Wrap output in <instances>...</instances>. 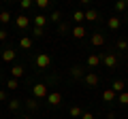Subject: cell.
<instances>
[{
	"label": "cell",
	"mask_w": 128,
	"mask_h": 119,
	"mask_svg": "<svg viewBox=\"0 0 128 119\" xmlns=\"http://www.w3.org/2000/svg\"><path fill=\"white\" fill-rule=\"evenodd\" d=\"M34 66L38 70H47L51 66V55L49 53H36L34 55Z\"/></svg>",
	"instance_id": "6da1fadb"
},
{
	"label": "cell",
	"mask_w": 128,
	"mask_h": 119,
	"mask_svg": "<svg viewBox=\"0 0 128 119\" xmlns=\"http://www.w3.org/2000/svg\"><path fill=\"white\" fill-rule=\"evenodd\" d=\"M47 83H34L32 85V96L36 98V100H45L47 96H49V92H47Z\"/></svg>",
	"instance_id": "7a4b0ae2"
},
{
	"label": "cell",
	"mask_w": 128,
	"mask_h": 119,
	"mask_svg": "<svg viewBox=\"0 0 128 119\" xmlns=\"http://www.w3.org/2000/svg\"><path fill=\"white\" fill-rule=\"evenodd\" d=\"M83 85L86 87H98L100 85V74L98 72H86V77H83Z\"/></svg>",
	"instance_id": "3957f363"
},
{
	"label": "cell",
	"mask_w": 128,
	"mask_h": 119,
	"mask_svg": "<svg viewBox=\"0 0 128 119\" xmlns=\"http://www.w3.org/2000/svg\"><path fill=\"white\" fill-rule=\"evenodd\" d=\"M100 62L105 64V68H115V66H118V55H115L113 51H107V53L100 55Z\"/></svg>",
	"instance_id": "277c9868"
},
{
	"label": "cell",
	"mask_w": 128,
	"mask_h": 119,
	"mask_svg": "<svg viewBox=\"0 0 128 119\" xmlns=\"http://www.w3.org/2000/svg\"><path fill=\"white\" fill-rule=\"evenodd\" d=\"M30 21H32V17L26 15V13H19L17 17H15V26H17L19 30H28V28H30Z\"/></svg>",
	"instance_id": "5b68a950"
},
{
	"label": "cell",
	"mask_w": 128,
	"mask_h": 119,
	"mask_svg": "<svg viewBox=\"0 0 128 119\" xmlns=\"http://www.w3.org/2000/svg\"><path fill=\"white\" fill-rule=\"evenodd\" d=\"M68 72H70V79H73V81H83V77H86V70H83V66H81V64L70 66Z\"/></svg>",
	"instance_id": "8992f818"
},
{
	"label": "cell",
	"mask_w": 128,
	"mask_h": 119,
	"mask_svg": "<svg viewBox=\"0 0 128 119\" xmlns=\"http://www.w3.org/2000/svg\"><path fill=\"white\" fill-rule=\"evenodd\" d=\"M62 92H51L49 96H47V102H49V106H60L62 104Z\"/></svg>",
	"instance_id": "52a82bcc"
},
{
	"label": "cell",
	"mask_w": 128,
	"mask_h": 119,
	"mask_svg": "<svg viewBox=\"0 0 128 119\" xmlns=\"http://www.w3.org/2000/svg\"><path fill=\"white\" fill-rule=\"evenodd\" d=\"M32 23H34L36 28H43V30H45V26L49 23V17H47V15H43V13H38V15H34V17H32Z\"/></svg>",
	"instance_id": "ba28073f"
},
{
	"label": "cell",
	"mask_w": 128,
	"mask_h": 119,
	"mask_svg": "<svg viewBox=\"0 0 128 119\" xmlns=\"http://www.w3.org/2000/svg\"><path fill=\"white\" fill-rule=\"evenodd\" d=\"M15 58H17V51L13 47H4L2 49V62H13Z\"/></svg>",
	"instance_id": "9c48e42d"
},
{
	"label": "cell",
	"mask_w": 128,
	"mask_h": 119,
	"mask_svg": "<svg viewBox=\"0 0 128 119\" xmlns=\"http://www.w3.org/2000/svg\"><path fill=\"white\" fill-rule=\"evenodd\" d=\"M24 106H26V111L34 113V111H38V106H41V100H36V98L32 96V98H28V100L24 102Z\"/></svg>",
	"instance_id": "30bf717a"
},
{
	"label": "cell",
	"mask_w": 128,
	"mask_h": 119,
	"mask_svg": "<svg viewBox=\"0 0 128 119\" xmlns=\"http://www.w3.org/2000/svg\"><path fill=\"white\" fill-rule=\"evenodd\" d=\"M22 106H24V102H22V100H17V98H13V100H9V102H6V109H9L11 113H17V111L22 109Z\"/></svg>",
	"instance_id": "8fae6325"
},
{
	"label": "cell",
	"mask_w": 128,
	"mask_h": 119,
	"mask_svg": "<svg viewBox=\"0 0 128 119\" xmlns=\"http://www.w3.org/2000/svg\"><path fill=\"white\" fill-rule=\"evenodd\" d=\"M92 45L94 47H102L105 45V34L102 32H94L92 34Z\"/></svg>",
	"instance_id": "7c38bea8"
},
{
	"label": "cell",
	"mask_w": 128,
	"mask_h": 119,
	"mask_svg": "<svg viewBox=\"0 0 128 119\" xmlns=\"http://www.w3.org/2000/svg\"><path fill=\"white\" fill-rule=\"evenodd\" d=\"M102 100H105V102H118V94L109 87V89H105V92H102Z\"/></svg>",
	"instance_id": "4fadbf2b"
},
{
	"label": "cell",
	"mask_w": 128,
	"mask_h": 119,
	"mask_svg": "<svg viewBox=\"0 0 128 119\" xmlns=\"http://www.w3.org/2000/svg\"><path fill=\"white\" fill-rule=\"evenodd\" d=\"M19 47H22V49H32V47H34V41H32V36H22L19 38Z\"/></svg>",
	"instance_id": "5bb4252c"
},
{
	"label": "cell",
	"mask_w": 128,
	"mask_h": 119,
	"mask_svg": "<svg viewBox=\"0 0 128 119\" xmlns=\"http://www.w3.org/2000/svg\"><path fill=\"white\" fill-rule=\"evenodd\" d=\"M111 89H113L115 94H122V92H126V83L120 81V79H115V81L111 83Z\"/></svg>",
	"instance_id": "9a60e30c"
},
{
	"label": "cell",
	"mask_w": 128,
	"mask_h": 119,
	"mask_svg": "<svg viewBox=\"0 0 128 119\" xmlns=\"http://www.w3.org/2000/svg\"><path fill=\"white\" fill-rule=\"evenodd\" d=\"M98 64H100V55L98 53H90L88 55V66H90V68H96Z\"/></svg>",
	"instance_id": "2e32d148"
},
{
	"label": "cell",
	"mask_w": 128,
	"mask_h": 119,
	"mask_svg": "<svg viewBox=\"0 0 128 119\" xmlns=\"http://www.w3.org/2000/svg\"><path fill=\"white\" fill-rule=\"evenodd\" d=\"M120 26H122V19L120 17H109L107 19V28H109V30H118Z\"/></svg>",
	"instance_id": "e0dca14e"
},
{
	"label": "cell",
	"mask_w": 128,
	"mask_h": 119,
	"mask_svg": "<svg viewBox=\"0 0 128 119\" xmlns=\"http://www.w3.org/2000/svg\"><path fill=\"white\" fill-rule=\"evenodd\" d=\"M68 113H70V117H73V119H81V115H83V109H81L79 104H73Z\"/></svg>",
	"instance_id": "ac0fdd59"
},
{
	"label": "cell",
	"mask_w": 128,
	"mask_h": 119,
	"mask_svg": "<svg viewBox=\"0 0 128 119\" xmlns=\"http://www.w3.org/2000/svg\"><path fill=\"white\" fill-rule=\"evenodd\" d=\"M86 19H88V21H98L100 15H98V11H96V9H88L86 11Z\"/></svg>",
	"instance_id": "d6986e66"
},
{
	"label": "cell",
	"mask_w": 128,
	"mask_h": 119,
	"mask_svg": "<svg viewBox=\"0 0 128 119\" xmlns=\"http://www.w3.org/2000/svg\"><path fill=\"white\" fill-rule=\"evenodd\" d=\"M70 34H73L75 38H79V41H81V38L86 36V28H83V26H75V28H73V32H70Z\"/></svg>",
	"instance_id": "ffe728a7"
},
{
	"label": "cell",
	"mask_w": 128,
	"mask_h": 119,
	"mask_svg": "<svg viewBox=\"0 0 128 119\" xmlns=\"http://www.w3.org/2000/svg\"><path fill=\"white\" fill-rule=\"evenodd\" d=\"M11 74H13V79L24 77V66H22V64H15L13 68H11Z\"/></svg>",
	"instance_id": "44dd1931"
},
{
	"label": "cell",
	"mask_w": 128,
	"mask_h": 119,
	"mask_svg": "<svg viewBox=\"0 0 128 119\" xmlns=\"http://www.w3.org/2000/svg\"><path fill=\"white\" fill-rule=\"evenodd\" d=\"M68 32H73V28H70L66 21H60L58 23V34H68Z\"/></svg>",
	"instance_id": "7402d4cb"
},
{
	"label": "cell",
	"mask_w": 128,
	"mask_h": 119,
	"mask_svg": "<svg viewBox=\"0 0 128 119\" xmlns=\"http://www.w3.org/2000/svg\"><path fill=\"white\" fill-rule=\"evenodd\" d=\"M83 19H86V11H75V13H73V21L77 23V26H81Z\"/></svg>",
	"instance_id": "603a6c76"
},
{
	"label": "cell",
	"mask_w": 128,
	"mask_h": 119,
	"mask_svg": "<svg viewBox=\"0 0 128 119\" xmlns=\"http://www.w3.org/2000/svg\"><path fill=\"white\" fill-rule=\"evenodd\" d=\"M13 21V15L9 11H0V23H11Z\"/></svg>",
	"instance_id": "cb8c5ba5"
},
{
	"label": "cell",
	"mask_w": 128,
	"mask_h": 119,
	"mask_svg": "<svg viewBox=\"0 0 128 119\" xmlns=\"http://www.w3.org/2000/svg\"><path fill=\"white\" fill-rule=\"evenodd\" d=\"M115 49L118 51H128V41L126 38H120V41L115 43Z\"/></svg>",
	"instance_id": "d4e9b609"
},
{
	"label": "cell",
	"mask_w": 128,
	"mask_h": 119,
	"mask_svg": "<svg viewBox=\"0 0 128 119\" xmlns=\"http://www.w3.org/2000/svg\"><path fill=\"white\" fill-rule=\"evenodd\" d=\"M118 102L122 106H128V89H126V92H122V94H118Z\"/></svg>",
	"instance_id": "484cf974"
},
{
	"label": "cell",
	"mask_w": 128,
	"mask_h": 119,
	"mask_svg": "<svg viewBox=\"0 0 128 119\" xmlns=\"http://www.w3.org/2000/svg\"><path fill=\"white\" fill-rule=\"evenodd\" d=\"M17 87H19V81H17V79H13V77H11L9 81H6V89H11V92H15Z\"/></svg>",
	"instance_id": "4316f807"
},
{
	"label": "cell",
	"mask_w": 128,
	"mask_h": 119,
	"mask_svg": "<svg viewBox=\"0 0 128 119\" xmlns=\"http://www.w3.org/2000/svg\"><path fill=\"white\" fill-rule=\"evenodd\" d=\"M49 21L60 23V21H62V13H60V11H51V15H49Z\"/></svg>",
	"instance_id": "83f0119b"
},
{
	"label": "cell",
	"mask_w": 128,
	"mask_h": 119,
	"mask_svg": "<svg viewBox=\"0 0 128 119\" xmlns=\"http://www.w3.org/2000/svg\"><path fill=\"white\" fill-rule=\"evenodd\" d=\"M32 36H34V38H41V36H45V30H43V28L32 26Z\"/></svg>",
	"instance_id": "f1b7e54d"
},
{
	"label": "cell",
	"mask_w": 128,
	"mask_h": 119,
	"mask_svg": "<svg viewBox=\"0 0 128 119\" xmlns=\"http://www.w3.org/2000/svg\"><path fill=\"white\" fill-rule=\"evenodd\" d=\"M36 6L41 11H45V9H49V6H51V0H36Z\"/></svg>",
	"instance_id": "f546056e"
},
{
	"label": "cell",
	"mask_w": 128,
	"mask_h": 119,
	"mask_svg": "<svg viewBox=\"0 0 128 119\" xmlns=\"http://www.w3.org/2000/svg\"><path fill=\"white\" fill-rule=\"evenodd\" d=\"M128 9V2H124V0H120V2H115V11L118 13H122V11Z\"/></svg>",
	"instance_id": "4dcf8cb0"
},
{
	"label": "cell",
	"mask_w": 128,
	"mask_h": 119,
	"mask_svg": "<svg viewBox=\"0 0 128 119\" xmlns=\"http://www.w3.org/2000/svg\"><path fill=\"white\" fill-rule=\"evenodd\" d=\"M32 4H34L32 0H22V2H19V6H22V11H28V9H32Z\"/></svg>",
	"instance_id": "1f68e13d"
},
{
	"label": "cell",
	"mask_w": 128,
	"mask_h": 119,
	"mask_svg": "<svg viewBox=\"0 0 128 119\" xmlns=\"http://www.w3.org/2000/svg\"><path fill=\"white\" fill-rule=\"evenodd\" d=\"M6 38H9V32H6V30H2V28H0V41H6Z\"/></svg>",
	"instance_id": "d6a6232c"
},
{
	"label": "cell",
	"mask_w": 128,
	"mask_h": 119,
	"mask_svg": "<svg viewBox=\"0 0 128 119\" xmlns=\"http://www.w3.org/2000/svg\"><path fill=\"white\" fill-rule=\"evenodd\" d=\"M81 119H96V117H94V115H92V113H88V111H83Z\"/></svg>",
	"instance_id": "836d02e7"
},
{
	"label": "cell",
	"mask_w": 128,
	"mask_h": 119,
	"mask_svg": "<svg viewBox=\"0 0 128 119\" xmlns=\"http://www.w3.org/2000/svg\"><path fill=\"white\" fill-rule=\"evenodd\" d=\"M6 100V92H4V89H0V102H4Z\"/></svg>",
	"instance_id": "e575fe53"
}]
</instances>
